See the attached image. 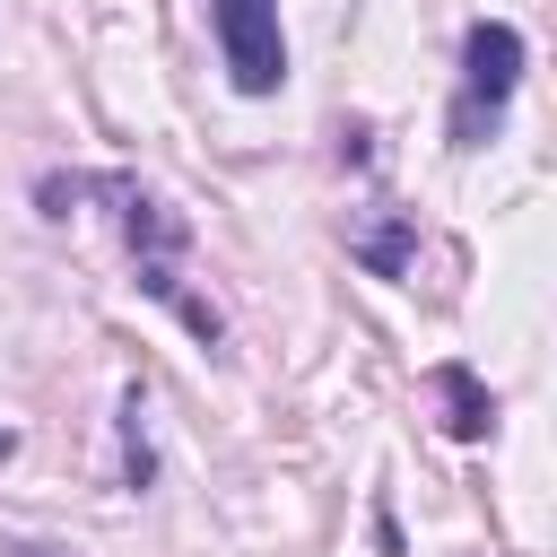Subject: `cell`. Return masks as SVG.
Instances as JSON below:
<instances>
[{
    "instance_id": "6",
    "label": "cell",
    "mask_w": 557,
    "mask_h": 557,
    "mask_svg": "<svg viewBox=\"0 0 557 557\" xmlns=\"http://www.w3.org/2000/svg\"><path fill=\"white\" fill-rule=\"evenodd\" d=\"M157 479V453H148V392L131 383L122 392V487H148Z\"/></svg>"
},
{
    "instance_id": "1",
    "label": "cell",
    "mask_w": 557,
    "mask_h": 557,
    "mask_svg": "<svg viewBox=\"0 0 557 557\" xmlns=\"http://www.w3.org/2000/svg\"><path fill=\"white\" fill-rule=\"evenodd\" d=\"M78 200H113V226H122V244H131L139 296L174 305V313L191 322V339H200V348H218V339H226L218 305L183 287V244H191V226H183V218H174V209H165V200H157L139 174H78Z\"/></svg>"
},
{
    "instance_id": "7",
    "label": "cell",
    "mask_w": 557,
    "mask_h": 557,
    "mask_svg": "<svg viewBox=\"0 0 557 557\" xmlns=\"http://www.w3.org/2000/svg\"><path fill=\"white\" fill-rule=\"evenodd\" d=\"M9 557H78V548H61V540H9Z\"/></svg>"
},
{
    "instance_id": "5",
    "label": "cell",
    "mask_w": 557,
    "mask_h": 557,
    "mask_svg": "<svg viewBox=\"0 0 557 557\" xmlns=\"http://www.w3.org/2000/svg\"><path fill=\"white\" fill-rule=\"evenodd\" d=\"M348 252H357L374 278H400L409 252H418V218H409V209H374L366 226H348Z\"/></svg>"
},
{
    "instance_id": "3",
    "label": "cell",
    "mask_w": 557,
    "mask_h": 557,
    "mask_svg": "<svg viewBox=\"0 0 557 557\" xmlns=\"http://www.w3.org/2000/svg\"><path fill=\"white\" fill-rule=\"evenodd\" d=\"M218 26V61L235 96H278L287 87V35H278V0H209Z\"/></svg>"
},
{
    "instance_id": "8",
    "label": "cell",
    "mask_w": 557,
    "mask_h": 557,
    "mask_svg": "<svg viewBox=\"0 0 557 557\" xmlns=\"http://www.w3.org/2000/svg\"><path fill=\"white\" fill-rule=\"evenodd\" d=\"M9 453H17V435H9V426H0V461H9Z\"/></svg>"
},
{
    "instance_id": "4",
    "label": "cell",
    "mask_w": 557,
    "mask_h": 557,
    "mask_svg": "<svg viewBox=\"0 0 557 557\" xmlns=\"http://www.w3.org/2000/svg\"><path fill=\"white\" fill-rule=\"evenodd\" d=\"M426 392L444 400V435H453V444H479V435H496V400H487V383H479L461 357H444V366L426 374Z\"/></svg>"
},
{
    "instance_id": "2",
    "label": "cell",
    "mask_w": 557,
    "mask_h": 557,
    "mask_svg": "<svg viewBox=\"0 0 557 557\" xmlns=\"http://www.w3.org/2000/svg\"><path fill=\"white\" fill-rule=\"evenodd\" d=\"M522 61H531V44H522V26H505V17H479V26L461 35L453 148H487V139L505 131V104H513V87H522Z\"/></svg>"
}]
</instances>
